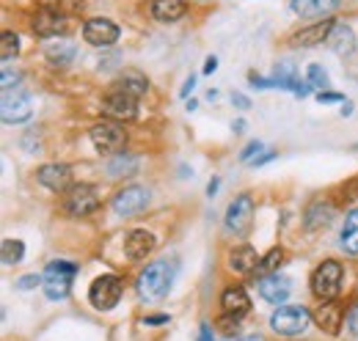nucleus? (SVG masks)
I'll return each instance as SVG.
<instances>
[{"instance_id":"obj_31","label":"nucleus","mask_w":358,"mask_h":341,"mask_svg":"<svg viewBox=\"0 0 358 341\" xmlns=\"http://www.w3.org/2000/svg\"><path fill=\"white\" fill-rule=\"evenodd\" d=\"M0 44H3V47H0V61H3V64H8V61L20 52V36H17V34H11V31H6V34H3V39H0Z\"/></svg>"},{"instance_id":"obj_10","label":"nucleus","mask_w":358,"mask_h":341,"mask_svg":"<svg viewBox=\"0 0 358 341\" xmlns=\"http://www.w3.org/2000/svg\"><path fill=\"white\" fill-rule=\"evenodd\" d=\"M251 217H254V201L251 196H237L229 210H226V228L237 237H243L251 228Z\"/></svg>"},{"instance_id":"obj_13","label":"nucleus","mask_w":358,"mask_h":341,"mask_svg":"<svg viewBox=\"0 0 358 341\" xmlns=\"http://www.w3.org/2000/svg\"><path fill=\"white\" fill-rule=\"evenodd\" d=\"M64 31H66V14H61V11L50 8V6L36 11V17H34V34L36 36L52 39V36H61Z\"/></svg>"},{"instance_id":"obj_33","label":"nucleus","mask_w":358,"mask_h":341,"mask_svg":"<svg viewBox=\"0 0 358 341\" xmlns=\"http://www.w3.org/2000/svg\"><path fill=\"white\" fill-rule=\"evenodd\" d=\"M309 83H312V88H331V80H328V75L320 64L309 66Z\"/></svg>"},{"instance_id":"obj_38","label":"nucleus","mask_w":358,"mask_h":341,"mask_svg":"<svg viewBox=\"0 0 358 341\" xmlns=\"http://www.w3.org/2000/svg\"><path fill=\"white\" fill-rule=\"evenodd\" d=\"M312 6L314 0H292V11L301 14V17H309L312 14Z\"/></svg>"},{"instance_id":"obj_23","label":"nucleus","mask_w":358,"mask_h":341,"mask_svg":"<svg viewBox=\"0 0 358 341\" xmlns=\"http://www.w3.org/2000/svg\"><path fill=\"white\" fill-rule=\"evenodd\" d=\"M339 245L342 251L350 256H358V210H350L345 215V226H342V234H339Z\"/></svg>"},{"instance_id":"obj_1","label":"nucleus","mask_w":358,"mask_h":341,"mask_svg":"<svg viewBox=\"0 0 358 341\" xmlns=\"http://www.w3.org/2000/svg\"><path fill=\"white\" fill-rule=\"evenodd\" d=\"M177 261H169V259H160L155 264H149L141 275H138V295L149 303L155 300H163L169 295L174 278H177Z\"/></svg>"},{"instance_id":"obj_29","label":"nucleus","mask_w":358,"mask_h":341,"mask_svg":"<svg viewBox=\"0 0 358 341\" xmlns=\"http://www.w3.org/2000/svg\"><path fill=\"white\" fill-rule=\"evenodd\" d=\"M116 88H122V91H127V94H135V96H143V94H146V88H149V83H146V78H143V75H138V72H127L124 78H119Z\"/></svg>"},{"instance_id":"obj_9","label":"nucleus","mask_w":358,"mask_h":341,"mask_svg":"<svg viewBox=\"0 0 358 341\" xmlns=\"http://www.w3.org/2000/svg\"><path fill=\"white\" fill-rule=\"evenodd\" d=\"M64 207H66V212L72 215V217H86V215H91L99 207V196H96V190L91 184H75L66 193Z\"/></svg>"},{"instance_id":"obj_6","label":"nucleus","mask_w":358,"mask_h":341,"mask_svg":"<svg viewBox=\"0 0 358 341\" xmlns=\"http://www.w3.org/2000/svg\"><path fill=\"white\" fill-rule=\"evenodd\" d=\"M102 113L108 119H113V122H130V119L138 116V96L113 85V91L102 102Z\"/></svg>"},{"instance_id":"obj_51","label":"nucleus","mask_w":358,"mask_h":341,"mask_svg":"<svg viewBox=\"0 0 358 341\" xmlns=\"http://www.w3.org/2000/svg\"><path fill=\"white\" fill-rule=\"evenodd\" d=\"M243 341H265V339H262V336H257V333H254V336H245V339H243Z\"/></svg>"},{"instance_id":"obj_40","label":"nucleus","mask_w":358,"mask_h":341,"mask_svg":"<svg viewBox=\"0 0 358 341\" xmlns=\"http://www.w3.org/2000/svg\"><path fill=\"white\" fill-rule=\"evenodd\" d=\"M345 322H348V331L353 333V336H358V303L348 311V317H345Z\"/></svg>"},{"instance_id":"obj_28","label":"nucleus","mask_w":358,"mask_h":341,"mask_svg":"<svg viewBox=\"0 0 358 341\" xmlns=\"http://www.w3.org/2000/svg\"><path fill=\"white\" fill-rule=\"evenodd\" d=\"M273 85H275V88H289V91H295V85H298L295 66H292V64H278L275 72H273Z\"/></svg>"},{"instance_id":"obj_41","label":"nucleus","mask_w":358,"mask_h":341,"mask_svg":"<svg viewBox=\"0 0 358 341\" xmlns=\"http://www.w3.org/2000/svg\"><path fill=\"white\" fill-rule=\"evenodd\" d=\"M248 80H251V85H257V88H275V85H273V78H259L257 72H251Z\"/></svg>"},{"instance_id":"obj_7","label":"nucleus","mask_w":358,"mask_h":341,"mask_svg":"<svg viewBox=\"0 0 358 341\" xmlns=\"http://www.w3.org/2000/svg\"><path fill=\"white\" fill-rule=\"evenodd\" d=\"M89 300L94 308L99 311H110L116 308V303L122 300V281L116 275H99L89 289Z\"/></svg>"},{"instance_id":"obj_43","label":"nucleus","mask_w":358,"mask_h":341,"mask_svg":"<svg viewBox=\"0 0 358 341\" xmlns=\"http://www.w3.org/2000/svg\"><path fill=\"white\" fill-rule=\"evenodd\" d=\"M215 69H218V58H215V55H210V58L204 61V75H213Z\"/></svg>"},{"instance_id":"obj_37","label":"nucleus","mask_w":358,"mask_h":341,"mask_svg":"<svg viewBox=\"0 0 358 341\" xmlns=\"http://www.w3.org/2000/svg\"><path fill=\"white\" fill-rule=\"evenodd\" d=\"M42 281H45V278L36 275V273H34V275H22V278L17 281V289H22V292H25V289H34V286H39Z\"/></svg>"},{"instance_id":"obj_27","label":"nucleus","mask_w":358,"mask_h":341,"mask_svg":"<svg viewBox=\"0 0 358 341\" xmlns=\"http://www.w3.org/2000/svg\"><path fill=\"white\" fill-rule=\"evenodd\" d=\"M22 256H25V242H20V240H3V245H0V259H3L6 267L20 264Z\"/></svg>"},{"instance_id":"obj_22","label":"nucleus","mask_w":358,"mask_h":341,"mask_svg":"<svg viewBox=\"0 0 358 341\" xmlns=\"http://www.w3.org/2000/svg\"><path fill=\"white\" fill-rule=\"evenodd\" d=\"M257 264H259V256H257V251H254L251 245H240V248H234V251L229 254V267H231L237 275L254 273Z\"/></svg>"},{"instance_id":"obj_18","label":"nucleus","mask_w":358,"mask_h":341,"mask_svg":"<svg viewBox=\"0 0 358 341\" xmlns=\"http://www.w3.org/2000/svg\"><path fill=\"white\" fill-rule=\"evenodd\" d=\"M325 44H328L336 55H350V52L356 50V34H353V28H350V25L336 22V25L331 28V34H328Z\"/></svg>"},{"instance_id":"obj_35","label":"nucleus","mask_w":358,"mask_h":341,"mask_svg":"<svg viewBox=\"0 0 358 341\" xmlns=\"http://www.w3.org/2000/svg\"><path fill=\"white\" fill-rule=\"evenodd\" d=\"M47 6L61 11V14H66V11H78L83 6V0H47Z\"/></svg>"},{"instance_id":"obj_3","label":"nucleus","mask_w":358,"mask_h":341,"mask_svg":"<svg viewBox=\"0 0 358 341\" xmlns=\"http://www.w3.org/2000/svg\"><path fill=\"white\" fill-rule=\"evenodd\" d=\"M312 322V314L303 308V305H278L275 314L270 317V328L278 333V336H301Z\"/></svg>"},{"instance_id":"obj_20","label":"nucleus","mask_w":358,"mask_h":341,"mask_svg":"<svg viewBox=\"0 0 358 341\" xmlns=\"http://www.w3.org/2000/svg\"><path fill=\"white\" fill-rule=\"evenodd\" d=\"M75 55H78V47H75L72 42H66V39H55L52 44H47L45 47V58L55 66V69H66V66H72Z\"/></svg>"},{"instance_id":"obj_34","label":"nucleus","mask_w":358,"mask_h":341,"mask_svg":"<svg viewBox=\"0 0 358 341\" xmlns=\"http://www.w3.org/2000/svg\"><path fill=\"white\" fill-rule=\"evenodd\" d=\"M262 149H265V146H262V140H251V143L240 152V163H254V160H257V154H259Z\"/></svg>"},{"instance_id":"obj_14","label":"nucleus","mask_w":358,"mask_h":341,"mask_svg":"<svg viewBox=\"0 0 358 341\" xmlns=\"http://www.w3.org/2000/svg\"><path fill=\"white\" fill-rule=\"evenodd\" d=\"M292 292V281L281 273H270L265 278H259V295L268 300L270 305H284V300Z\"/></svg>"},{"instance_id":"obj_45","label":"nucleus","mask_w":358,"mask_h":341,"mask_svg":"<svg viewBox=\"0 0 358 341\" xmlns=\"http://www.w3.org/2000/svg\"><path fill=\"white\" fill-rule=\"evenodd\" d=\"M218 187H221V179H218V176H213V182H210V184H207V196H210V198H213V196H215V193H218Z\"/></svg>"},{"instance_id":"obj_25","label":"nucleus","mask_w":358,"mask_h":341,"mask_svg":"<svg viewBox=\"0 0 358 341\" xmlns=\"http://www.w3.org/2000/svg\"><path fill=\"white\" fill-rule=\"evenodd\" d=\"M331 217H334V207L328 201H314L312 207L306 210V215H303V226H306V231H314L320 226H328Z\"/></svg>"},{"instance_id":"obj_47","label":"nucleus","mask_w":358,"mask_h":341,"mask_svg":"<svg viewBox=\"0 0 358 341\" xmlns=\"http://www.w3.org/2000/svg\"><path fill=\"white\" fill-rule=\"evenodd\" d=\"M169 322V317H146V325H163Z\"/></svg>"},{"instance_id":"obj_30","label":"nucleus","mask_w":358,"mask_h":341,"mask_svg":"<svg viewBox=\"0 0 358 341\" xmlns=\"http://www.w3.org/2000/svg\"><path fill=\"white\" fill-rule=\"evenodd\" d=\"M281 259H284L281 248H273L265 259H259V264H257V270H254V273H257L259 278H265V275H270V273H278L275 267H278V261H281Z\"/></svg>"},{"instance_id":"obj_11","label":"nucleus","mask_w":358,"mask_h":341,"mask_svg":"<svg viewBox=\"0 0 358 341\" xmlns=\"http://www.w3.org/2000/svg\"><path fill=\"white\" fill-rule=\"evenodd\" d=\"M119 25L105 20V17H94L83 25V39L91 44V47H110V44L119 42Z\"/></svg>"},{"instance_id":"obj_12","label":"nucleus","mask_w":358,"mask_h":341,"mask_svg":"<svg viewBox=\"0 0 358 341\" xmlns=\"http://www.w3.org/2000/svg\"><path fill=\"white\" fill-rule=\"evenodd\" d=\"M149 207V190L138 187V184H130L124 187L122 193H116L113 198V212L122 215V217H133V215L143 212Z\"/></svg>"},{"instance_id":"obj_50","label":"nucleus","mask_w":358,"mask_h":341,"mask_svg":"<svg viewBox=\"0 0 358 341\" xmlns=\"http://www.w3.org/2000/svg\"><path fill=\"white\" fill-rule=\"evenodd\" d=\"M231 129H237V132H243V129H245V122H234V124H231Z\"/></svg>"},{"instance_id":"obj_15","label":"nucleus","mask_w":358,"mask_h":341,"mask_svg":"<svg viewBox=\"0 0 358 341\" xmlns=\"http://www.w3.org/2000/svg\"><path fill=\"white\" fill-rule=\"evenodd\" d=\"M36 179H39V184H45L47 190L61 193V190L69 187L72 170L66 168V166H58V163H47V166H42V168L36 170Z\"/></svg>"},{"instance_id":"obj_2","label":"nucleus","mask_w":358,"mask_h":341,"mask_svg":"<svg viewBox=\"0 0 358 341\" xmlns=\"http://www.w3.org/2000/svg\"><path fill=\"white\" fill-rule=\"evenodd\" d=\"M75 275H78V264H72V261H64V259H58V261H50L45 270V295L47 300H64L69 295V289H72V281H75Z\"/></svg>"},{"instance_id":"obj_8","label":"nucleus","mask_w":358,"mask_h":341,"mask_svg":"<svg viewBox=\"0 0 358 341\" xmlns=\"http://www.w3.org/2000/svg\"><path fill=\"white\" fill-rule=\"evenodd\" d=\"M34 113L31 96L25 91H3V122L6 124H22Z\"/></svg>"},{"instance_id":"obj_49","label":"nucleus","mask_w":358,"mask_h":341,"mask_svg":"<svg viewBox=\"0 0 358 341\" xmlns=\"http://www.w3.org/2000/svg\"><path fill=\"white\" fill-rule=\"evenodd\" d=\"M342 108H345V110H342L345 116H350V113H353V105H350V102H342Z\"/></svg>"},{"instance_id":"obj_44","label":"nucleus","mask_w":358,"mask_h":341,"mask_svg":"<svg viewBox=\"0 0 358 341\" xmlns=\"http://www.w3.org/2000/svg\"><path fill=\"white\" fill-rule=\"evenodd\" d=\"M273 157H275V152H262V157H257V160H254L251 166H257V168H259V166H265V163H270Z\"/></svg>"},{"instance_id":"obj_32","label":"nucleus","mask_w":358,"mask_h":341,"mask_svg":"<svg viewBox=\"0 0 358 341\" xmlns=\"http://www.w3.org/2000/svg\"><path fill=\"white\" fill-rule=\"evenodd\" d=\"M339 6H342V0H314L309 17H314V20H328V14H334Z\"/></svg>"},{"instance_id":"obj_16","label":"nucleus","mask_w":358,"mask_h":341,"mask_svg":"<svg viewBox=\"0 0 358 341\" xmlns=\"http://www.w3.org/2000/svg\"><path fill=\"white\" fill-rule=\"evenodd\" d=\"M152 251H155V234L152 231L135 228V231L127 234V240H124V254H127V259L141 261V259H146Z\"/></svg>"},{"instance_id":"obj_39","label":"nucleus","mask_w":358,"mask_h":341,"mask_svg":"<svg viewBox=\"0 0 358 341\" xmlns=\"http://www.w3.org/2000/svg\"><path fill=\"white\" fill-rule=\"evenodd\" d=\"M317 102H320V105H331V102H348V99H345L342 94H331V91H320V94H317Z\"/></svg>"},{"instance_id":"obj_48","label":"nucleus","mask_w":358,"mask_h":341,"mask_svg":"<svg viewBox=\"0 0 358 341\" xmlns=\"http://www.w3.org/2000/svg\"><path fill=\"white\" fill-rule=\"evenodd\" d=\"M201 341H213V331H210V328H207V325H204V328H201Z\"/></svg>"},{"instance_id":"obj_4","label":"nucleus","mask_w":358,"mask_h":341,"mask_svg":"<svg viewBox=\"0 0 358 341\" xmlns=\"http://www.w3.org/2000/svg\"><path fill=\"white\" fill-rule=\"evenodd\" d=\"M342 278H345V273H342V264H339V261H334V259H328V261H322V264L314 270L312 292L320 300H322V303H325V300H334L336 295H339Z\"/></svg>"},{"instance_id":"obj_21","label":"nucleus","mask_w":358,"mask_h":341,"mask_svg":"<svg viewBox=\"0 0 358 341\" xmlns=\"http://www.w3.org/2000/svg\"><path fill=\"white\" fill-rule=\"evenodd\" d=\"M314 319H317V325H320L322 331H328V333H336V331H339V325L345 322V311H342V308H339L334 300H325V303L317 308Z\"/></svg>"},{"instance_id":"obj_46","label":"nucleus","mask_w":358,"mask_h":341,"mask_svg":"<svg viewBox=\"0 0 358 341\" xmlns=\"http://www.w3.org/2000/svg\"><path fill=\"white\" fill-rule=\"evenodd\" d=\"M193 85H196V78H193V75H190V78H187V80H185V85H182V96H187V94H190V91H193Z\"/></svg>"},{"instance_id":"obj_26","label":"nucleus","mask_w":358,"mask_h":341,"mask_svg":"<svg viewBox=\"0 0 358 341\" xmlns=\"http://www.w3.org/2000/svg\"><path fill=\"white\" fill-rule=\"evenodd\" d=\"M138 170V160L133 154H113V160L108 163V176L110 179H122V176H133Z\"/></svg>"},{"instance_id":"obj_36","label":"nucleus","mask_w":358,"mask_h":341,"mask_svg":"<svg viewBox=\"0 0 358 341\" xmlns=\"http://www.w3.org/2000/svg\"><path fill=\"white\" fill-rule=\"evenodd\" d=\"M20 85V72H11V66H3V91H14Z\"/></svg>"},{"instance_id":"obj_24","label":"nucleus","mask_w":358,"mask_h":341,"mask_svg":"<svg viewBox=\"0 0 358 341\" xmlns=\"http://www.w3.org/2000/svg\"><path fill=\"white\" fill-rule=\"evenodd\" d=\"M185 14V0H152V17L157 22H177Z\"/></svg>"},{"instance_id":"obj_5","label":"nucleus","mask_w":358,"mask_h":341,"mask_svg":"<svg viewBox=\"0 0 358 341\" xmlns=\"http://www.w3.org/2000/svg\"><path fill=\"white\" fill-rule=\"evenodd\" d=\"M91 143L99 154H119L127 143V132L116 122H102L91 129Z\"/></svg>"},{"instance_id":"obj_17","label":"nucleus","mask_w":358,"mask_h":341,"mask_svg":"<svg viewBox=\"0 0 358 341\" xmlns=\"http://www.w3.org/2000/svg\"><path fill=\"white\" fill-rule=\"evenodd\" d=\"M221 308H224L226 317L243 319L248 314V308H251V300H248L243 286H229L224 295H221Z\"/></svg>"},{"instance_id":"obj_42","label":"nucleus","mask_w":358,"mask_h":341,"mask_svg":"<svg viewBox=\"0 0 358 341\" xmlns=\"http://www.w3.org/2000/svg\"><path fill=\"white\" fill-rule=\"evenodd\" d=\"M231 102L240 108V110H248L251 108V102H248V96H243V94H231Z\"/></svg>"},{"instance_id":"obj_19","label":"nucleus","mask_w":358,"mask_h":341,"mask_svg":"<svg viewBox=\"0 0 358 341\" xmlns=\"http://www.w3.org/2000/svg\"><path fill=\"white\" fill-rule=\"evenodd\" d=\"M334 25H336L334 20L312 22L309 28H301V31L292 36V44H295V47H314V44H322L325 39H328V34H331Z\"/></svg>"}]
</instances>
